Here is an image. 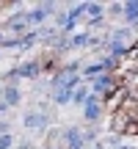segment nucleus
<instances>
[{
    "label": "nucleus",
    "instance_id": "1",
    "mask_svg": "<svg viewBox=\"0 0 138 149\" xmlns=\"http://www.w3.org/2000/svg\"><path fill=\"white\" fill-rule=\"evenodd\" d=\"M75 83H77V77L69 74V72H64V74L55 77V94H53V100L58 102V105H64V102H69L75 97Z\"/></svg>",
    "mask_w": 138,
    "mask_h": 149
},
{
    "label": "nucleus",
    "instance_id": "2",
    "mask_svg": "<svg viewBox=\"0 0 138 149\" xmlns=\"http://www.w3.org/2000/svg\"><path fill=\"white\" fill-rule=\"evenodd\" d=\"M64 141H66V149H83V144H86L89 138H86L80 130L72 127V130H66V133H64Z\"/></svg>",
    "mask_w": 138,
    "mask_h": 149
},
{
    "label": "nucleus",
    "instance_id": "3",
    "mask_svg": "<svg viewBox=\"0 0 138 149\" xmlns=\"http://www.w3.org/2000/svg\"><path fill=\"white\" fill-rule=\"evenodd\" d=\"M97 113H100V102H97L94 94H89V100H86V116H89V119H97Z\"/></svg>",
    "mask_w": 138,
    "mask_h": 149
},
{
    "label": "nucleus",
    "instance_id": "4",
    "mask_svg": "<svg viewBox=\"0 0 138 149\" xmlns=\"http://www.w3.org/2000/svg\"><path fill=\"white\" fill-rule=\"evenodd\" d=\"M44 122H47V119H44L42 113H31V116L25 119V124H28V127H42Z\"/></svg>",
    "mask_w": 138,
    "mask_h": 149
},
{
    "label": "nucleus",
    "instance_id": "5",
    "mask_svg": "<svg viewBox=\"0 0 138 149\" xmlns=\"http://www.w3.org/2000/svg\"><path fill=\"white\" fill-rule=\"evenodd\" d=\"M17 74H20V77H33V74H36V64H25V66H20V69H17Z\"/></svg>",
    "mask_w": 138,
    "mask_h": 149
},
{
    "label": "nucleus",
    "instance_id": "6",
    "mask_svg": "<svg viewBox=\"0 0 138 149\" xmlns=\"http://www.w3.org/2000/svg\"><path fill=\"white\" fill-rule=\"evenodd\" d=\"M124 17H127L130 22L138 19V3H127V8H124Z\"/></svg>",
    "mask_w": 138,
    "mask_h": 149
},
{
    "label": "nucleus",
    "instance_id": "7",
    "mask_svg": "<svg viewBox=\"0 0 138 149\" xmlns=\"http://www.w3.org/2000/svg\"><path fill=\"white\" fill-rule=\"evenodd\" d=\"M86 100H89V91H86V88H77L75 97H72V102H83V105H86Z\"/></svg>",
    "mask_w": 138,
    "mask_h": 149
},
{
    "label": "nucleus",
    "instance_id": "8",
    "mask_svg": "<svg viewBox=\"0 0 138 149\" xmlns=\"http://www.w3.org/2000/svg\"><path fill=\"white\" fill-rule=\"evenodd\" d=\"M17 100H20V91H17V88H8V91H6V102H8V105H14Z\"/></svg>",
    "mask_w": 138,
    "mask_h": 149
},
{
    "label": "nucleus",
    "instance_id": "9",
    "mask_svg": "<svg viewBox=\"0 0 138 149\" xmlns=\"http://www.w3.org/2000/svg\"><path fill=\"white\" fill-rule=\"evenodd\" d=\"M91 42H94L91 36H75L72 39V44H91Z\"/></svg>",
    "mask_w": 138,
    "mask_h": 149
},
{
    "label": "nucleus",
    "instance_id": "10",
    "mask_svg": "<svg viewBox=\"0 0 138 149\" xmlns=\"http://www.w3.org/2000/svg\"><path fill=\"white\" fill-rule=\"evenodd\" d=\"M11 146V135H0V149H8Z\"/></svg>",
    "mask_w": 138,
    "mask_h": 149
}]
</instances>
